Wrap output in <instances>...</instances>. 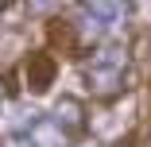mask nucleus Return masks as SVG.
Masks as SVG:
<instances>
[{
    "label": "nucleus",
    "instance_id": "nucleus-1",
    "mask_svg": "<svg viewBox=\"0 0 151 147\" xmlns=\"http://www.w3.org/2000/svg\"><path fill=\"white\" fill-rule=\"evenodd\" d=\"M81 74H85V85H89L93 97L112 101L128 89V54L120 47H105L81 66Z\"/></svg>",
    "mask_w": 151,
    "mask_h": 147
},
{
    "label": "nucleus",
    "instance_id": "nucleus-2",
    "mask_svg": "<svg viewBox=\"0 0 151 147\" xmlns=\"http://www.w3.org/2000/svg\"><path fill=\"white\" fill-rule=\"evenodd\" d=\"M23 74H27V89H31V93H47L50 85H54L58 62H54V54H50V50H31V54H27Z\"/></svg>",
    "mask_w": 151,
    "mask_h": 147
},
{
    "label": "nucleus",
    "instance_id": "nucleus-3",
    "mask_svg": "<svg viewBox=\"0 0 151 147\" xmlns=\"http://www.w3.org/2000/svg\"><path fill=\"white\" fill-rule=\"evenodd\" d=\"M54 124L62 128L66 136H78L85 128V105L78 97H62V101L54 105Z\"/></svg>",
    "mask_w": 151,
    "mask_h": 147
},
{
    "label": "nucleus",
    "instance_id": "nucleus-4",
    "mask_svg": "<svg viewBox=\"0 0 151 147\" xmlns=\"http://www.w3.org/2000/svg\"><path fill=\"white\" fill-rule=\"evenodd\" d=\"M101 35H105V19H97L89 8H81L78 19H74V39H78V47H93V43H101Z\"/></svg>",
    "mask_w": 151,
    "mask_h": 147
},
{
    "label": "nucleus",
    "instance_id": "nucleus-5",
    "mask_svg": "<svg viewBox=\"0 0 151 147\" xmlns=\"http://www.w3.org/2000/svg\"><path fill=\"white\" fill-rule=\"evenodd\" d=\"M27 143L31 147H66V132L54 120H39V124H31V132H27Z\"/></svg>",
    "mask_w": 151,
    "mask_h": 147
},
{
    "label": "nucleus",
    "instance_id": "nucleus-6",
    "mask_svg": "<svg viewBox=\"0 0 151 147\" xmlns=\"http://www.w3.org/2000/svg\"><path fill=\"white\" fill-rule=\"evenodd\" d=\"M81 8H89L97 19H116V16H124V12H128L124 4H105V0H97V4H81Z\"/></svg>",
    "mask_w": 151,
    "mask_h": 147
}]
</instances>
